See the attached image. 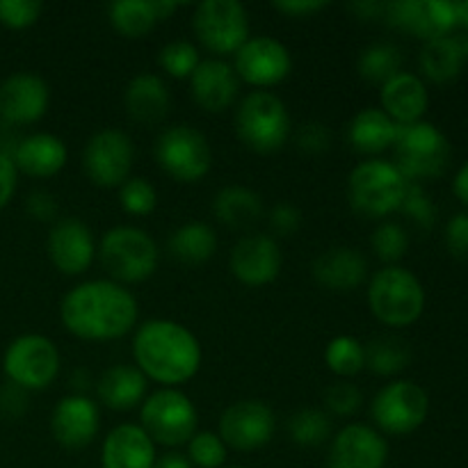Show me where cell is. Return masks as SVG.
Returning <instances> with one entry per match:
<instances>
[{
  "label": "cell",
  "mask_w": 468,
  "mask_h": 468,
  "mask_svg": "<svg viewBox=\"0 0 468 468\" xmlns=\"http://www.w3.org/2000/svg\"><path fill=\"white\" fill-rule=\"evenodd\" d=\"M135 368L163 388H178L201 368V343L186 324L167 318L142 323L133 336Z\"/></svg>",
  "instance_id": "cell-2"
},
{
  "label": "cell",
  "mask_w": 468,
  "mask_h": 468,
  "mask_svg": "<svg viewBox=\"0 0 468 468\" xmlns=\"http://www.w3.org/2000/svg\"><path fill=\"white\" fill-rule=\"evenodd\" d=\"M227 468H245V466H227Z\"/></svg>",
  "instance_id": "cell-57"
},
{
  "label": "cell",
  "mask_w": 468,
  "mask_h": 468,
  "mask_svg": "<svg viewBox=\"0 0 468 468\" xmlns=\"http://www.w3.org/2000/svg\"><path fill=\"white\" fill-rule=\"evenodd\" d=\"M402 62H405V58H402V50L396 44L378 41V44H370L361 50L356 69H359V76L364 80L382 87L384 82L402 73Z\"/></svg>",
  "instance_id": "cell-34"
},
{
  "label": "cell",
  "mask_w": 468,
  "mask_h": 468,
  "mask_svg": "<svg viewBox=\"0 0 468 468\" xmlns=\"http://www.w3.org/2000/svg\"><path fill=\"white\" fill-rule=\"evenodd\" d=\"M169 254L186 265H204L218 251L215 229L206 222H187L172 231L167 240Z\"/></svg>",
  "instance_id": "cell-32"
},
{
  "label": "cell",
  "mask_w": 468,
  "mask_h": 468,
  "mask_svg": "<svg viewBox=\"0 0 468 468\" xmlns=\"http://www.w3.org/2000/svg\"><path fill=\"white\" fill-rule=\"evenodd\" d=\"M277 430V416L263 400H238L219 419V437L227 448L240 452L268 446Z\"/></svg>",
  "instance_id": "cell-15"
},
{
  "label": "cell",
  "mask_w": 468,
  "mask_h": 468,
  "mask_svg": "<svg viewBox=\"0 0 468 468\" xmlns=\"http://www.w3.org/2000/svg\"><path fill=\"white\" fill-rule=\"evenodd\" d=\"M452 192H455V197L462 201V204L468 206V160L462 165V169L457 172L455 181H452Z\"/></svg>",
  "instance_id": "cell-54"
},
{
  "label": "cell",
  "mask_w": 468,
  "mask_h": 468,
  "mask_svg": "<svg viewBox=\"0 0 468 468\" xmlns=\"http://www.w3.org/2000/svg\"><path fill=\"white\" fill-rule=\"evenodd\" d=\"M96 245L94 233L80 222L78 218L55 219V224L48 231V240H46V251L55 268L67 277H78V274L87 272L96 259Z\"/></svg>",
  "instance_id": "cell-18"
},
{
  "label": "cell",
  "mask_w": 468,
  "mask_h": 468,
  "mask_svg": "<svg viewBox=\"0 0 468 468\" xmlns=\"http://www.w3.org/2000/svg\"><path fill=\"white\" fill-rule=\"evenodd\" d=\"M229 457L227 443L215 432H197L187 441V460L195 468H224Z\"/></svg>",
  "instance_id": "cell-41"
},
{
  "label": "cell",
  "mask_w": 468,
  "mask_h": 468,
  "mask_svg": "<svg viewBox=\"0 0 468 468\" xmlns=\"http://www.w3.org/2000/svg\"><path fill=\"white\" fill-rule=\"evenodd\" d=\"M123 105L133 122L142 123V126H155L167 117L172 96L160 76L137 73L123 91Z\"/></svg>",
  "instance_id": "cell-28"
},
{
  "label": "cell",
  "mask_w": 468,
  "mask_h": 468,
  "mask_svg": "<svg viewBox=\"0 0 468 468\" xmlns=\"http://www.w3.org/2000/svg\"><path fill=\"white\" fill-rule=\"evenodd\" d=\"M154 158L169 178L197 183L213 167V149L199 128L176 123L165 128L154 144Z\"/></svg>",
  "instance_id": "cell-9"
},
{
  "label": "cell",
  "mask_w": 468,
  "mask_h": 468,
  "mask_svg": "<svg viewBox=\"0 0 468 468\" xmlns=\"http://www.w3.org/2000/svg\"><path fill=\"white\" fill-rule=\"evenodd\" d=\"M398 135V123L379 108H366L352 117L347 140L361 155L378 158L382 151L391 149Z\"/></svg>",
  "instance_id": "cell-30"
},
{
  "label": "cell",
  "mask_w": 468,
  "mask_h": 468,
  "mask_svg": "<svg viewBox=\"0 0 468 468\" xmlns=\"http://www.w3.org/2000/svg\"><path fill=\"white\" fill-rule=\"evenodd\" d=\"M101 430L99 405L90 396H64L50 414V432L67 451H80L96 439Z\"/></svg>",
  "instance_id": "cell-21"
},
{
  "label": "cell",
  "mask_w": 468,
  "mask_h": 468,
  "mask_svg": "<svg viewBox=\"0 0 468 468\" xmlns=\"http://www.w3.org/2000/svg\"><path fill=\"white\" fill-rule=\"evenodd\" d=\"M71 387H73V393H76V396H87V391H90V387H91V375L87 373L85 368L73 370Z\"/></svg>",
  "instance_id": "cell-55"
},
{
  "label": "cell",
  "mask_w": 468,
  "mask_h": 468,
  "mask_svg": "<svg viewBox=\"0 0 468 468\" xmlns=\"http://www.w3.org/2000/svg\"><path fill=\"white\" fill-rule=\"evenodd\" d=\"M18 183V169L14 165L12 155L0 151V210L12 201L14 192H16Z\"/></svg>",
  "instance_id": "cell-50"
},
{
  "label": "cell",
  "mask_w": 468,
  "mask_h": 468,
  "mask_svg": "<svg viewBox=\"0 0 468 468\" xmlns=\"http://www.w3.org/2000/svg\"><path fill=\"white\" fill-rule=\"evenodd\" d=\"M154 468H195L187 460V455H181V452H167V455H160L155 460Z\"/></svg>",
  "instance_id": "cell-53"
},
{
  "label": "cell",
  "mask_w": 468,
  "mask_h": 468,
  "mask_svg": "<svg viewBox=\"0 0 468 468\" xmlns=\"http://www.w3.org/2000/svg\"><path fill=\"white\" fill-rule=\"evenodd\" d=\"M430 411V398L423 387L411 379H396L375 393L370 402L375 430L379 434L405 437L425 423Z\"/></svg>",
  "instance_id": "cell-10"
},
{
  "label": "cell",
  "mask_w": 468,
  "mask_h": 468,
  "mask_svg": "<svg viewBox=\"0 0 468 468\" xmlns=\"http://www.w3.org/2000/svg\"><path fill=\"white\" fill-rule=\"evenodd\" d=\"M282 247L268 233H251L233 245L229 256L231 274L250 288H261L272 283L282 272Z\"/></svg>",
  "instance_id": "cell-19"
},
{
  "label": "cell",
  "mask_w": 468,
  "mask_h": 468,
  "mask_svg": "<svg viewBox=\"0 0 468 468\" xmlns=\"http://www.w3.org/2000/svg\"><path fill=\"white\" fill-rule=\"evenodd\" d=\"M199 62L201 55L192 41H169L158 53V64L165 69V73H169L172 78H178V80H190V76L199 67Z\"/></svg>",
  "instance_id": "cell-38"
},
{
  "label": "cell",
  "mask_w": 468,
  "mask_h": 468,
  "mask_svg": "<svg viewBox=\"0 0 468 468\" xmlns=\"http://www.w3.org/2000/svg\"><path fill=\"white\" fill-rule=\"evenodd\" d=\"M410 361L411 352L407 343L398 341L393 336L375 338L373 343L366 346V368L373 370L375 375L391 378V375L402 373L410 366Z\"/></svg>",
  "instance_id": "cell-36"
},
{
  "label": "cell",
  "mask_w": 468,
  "mask_h": 468,
  "mask_svg": "<svg viewBox=\"0 0 468 468\" xmlns=\"http://www.w3.org/2000/svg\"><path fill=\"white\" fill-rule=\"evenodd\" d=\"M368 277V263L352 247H332L314 261V279L334 292L356 291Z\"/></svg>",
  "instance_id": "cell-26"
},
{
  "label": "cell",
  "mask_w": 468,
  "mask_h": 468,
  "mask_svg": "<svg viewBox=\"0 0 468 468\" xmlns=\"http://www.w3.org/2000/svg\"><path fill=\"white\" fill-rule=\"evenodd\" d=\"M324 364L336 378H356L366 368V346L355 336H334L324 347Z\"/></svg>",
  "instance_id": "cell-35"
},
{
  "label": "cell",
  "mask_w": 468,
  "mask_h": 468,
  "mask_svg": "<svg viewBox=\"0 0 468 468\" xmlns=\"http://www.w3.org/2000/svg\"><path fill=\"white\" fill-rule=\"evenodd\" d=\"M297 146L306 154H323L332 146V133L324 123L309 122L300 128L297 133Z\"/></svg>",
  "instance_id": "cell-45"
},
{
  "label": "cell",
  "mask_w": 468,
  "mask_h": 468,
  "mask_svg": "<svg viewBox=\"0 0 468 468\" xmlns=\"http://www.w3.org/2000/svg\"><path fill=\"white\" fill-rule=\"evenodd\" d=\"M240 91V78H238L233 64L224 62L222 58L201 59L199 67L190 76L192 101L206 112H224L233 105Z\"/></svg>",
  "instance_id": "cell-22"
},
{
  "label": "cell",
  "mask_w": 468,
  "mask_h": 468,
  "mask_svg": "<svg viewBox=\"0 0 468 468\" xmlns=\"http://www.w3.org/2000/svg\"><path fill=\"white\" fill-rule=\"evenodd\" d=\"M110 23L126 39H140L149 35L160 21L155 0H117L108 9Z\"/></svg>",
  "instance_id": "cell-33"
},
{
  "label": "cell",
  "mask_w": 468,
  "mask_h": 468,
  "mask_svg": "<svg viewBox=\"0 0 468 468\" xmlns=\"http://www.w3.org/2000/svg\"><path fill=\"white\" fill-rule=\"evenodd\" d=\"M270 227H272V231L277 236H292V233L300 231L302 213L292 204L283 201V204H277L270 210Z\"/></svg>",
  "instance_id": "cell-48"
},
{
  "label": "cell",
  "mask_w": 468,
  "mask_h": 468,
  "mask_svg": "<svg viewBox=\"0 0 468 468\" xmlns=\"http://www.w3.org/2000/svg\"><path fill=\"white\" fill-rule=\"evenodd\" d=\"M468 64V32L452 30L425 41L420 50V71L437 85L460 78Z\"/></svg>",
  "instance_id": "cell-24"
},
{
  "label": "cell",
  "mask_w": 468,
  "mask_h": 468,
  "mask_svg": "<svg viewBox=\"0 0 468 468\" xmlns=\"http://www.w3.org/2000/svg\"><path fill=\"white\" fill-rule=\"evenodd\" d=\"M135 146L119 128H103L87 140L82 149V172L96 187H122L131 178Z\"/></svg>",
  "instance_id": "cell-13"
},
{
  "label": "cell",
  "mask_w": 468,
  "mask_h": 468,
  "mask_svg": "<svg viewBox=\"0 0 468 468\" xmlns=\"http://www.w3.org/2000/svg\"><path fill=\"white\" fill-rule=\"evenodd\" d=\"M370 314L387 327H410L423 315L425 291L411 270L387 265L370 277Z\"/></svg>",
  "instance_id": "cell-5"
},
{
  "label": "cell",
  "mask_w": 468,
  "mask_h": 468,
  "mask_svg": "<svg viewBox=\"0 0 468 468\" xmlns=\"http://www.w3.org/2000/svg\"><path fill=\"white\" fill-rule=\"evenodd\" d=\"M387 439L370 425L350 423L329 441L327 468H387Z\"/></svg>",
  "instance_id": "cell-20"
},
{
  "label": "cell",
  "mask_w": 468,
  "mask_h": 468,
  "mask_svg": "<svg viewBox=\"0 0 468 468\" xmlns=\"http://www.w3.org/2000/svg\"><path fill=\"white\" fill-rule=\"evenodd\" d=\"M213 215L227 229L245 231L263 218V199L251 187L227 186L213 197Z\"/></svg>",
  "instance_id": "cell-31"
},
{
  "label": "cell",
  "mask_w": 468,
  "mask_h": 468,
  "mask_svg": "<svg viewBox=\"0 0 468 468\" xmlns=\"http://www.w3.org/2000/svg\"><path fill=\"white\" fill-rule=\"evenodd\" d=\"M192 30L218 58L236 55L250 39V14L240 0H204L192 14Z\"/></svg>",
  "instance_id": "cell-11"
},
{
  "label": "cell",
  "mask_w": 468,
  "mask_h": 468,
  "mask_svg": "<svg viewBox=\"0 0 468 468\" xmlns=\"http://www.w3.org/2000/svg\"><path fill=\"white\" fill-rule=\"evenodd\" d=\"M361 402H364V393L356 384L346 382H334L332 387L324 391V407L329 410V414L334 416H355L361 410Z\"/></svg>",
  "instance_id": "cell-44"
},
{
  "label": "cell",
  "mask_w": 468,
  "mask_h": 468,
  "mask_svg": "<svg viewBox=\"0 0 468 468\" xmlns=\"http://www.w3.org/2000/svg\"><path fill=\"white\" fill-rule=\"evenodd\" d=\"M26 208L37 222H55V218H58V201H55L50 192H32L26 201Z\"/></svg>",
  "instance_id": "cell-49"
},
{
  "label": "cell",
  "mask_w": 468,
  "mask_h": 468,
  "mask_svg": "<svg viewBox=\"0 0 468 468\" xmlns=\"http://www.w3.org/2000/svg\"><path fill=\"white\" fill-rule=\"evenodd\" d=\"M48 103L50 87L37 73L18 71L0 82V122L7 128L37 123L48 110Z\"/></svg>",
  "instance_id": "cell-17"
},
{
  "label": "cell",
  "mask_w": 468,
  "mask_h": 468,
  "mask_svg": "<svg viewBox=\"0 0 468 468\" xmlns=\"http://www.w3.org/2000/svg\"><path fill=\"white\" fill-rule=\"evenodd\" d=\"M292 131L286 103L272 91L256 90L242 99L236 112V133L247 149L277 154Z\"/></svg>",
  "instance_id": "cell-6"
},
{
  "label": "cell",
  "mask_w": 468,
  "mask_h": 468,
  "mask_svg": "<svg viewBox=\"0 0 468 468\" xmlns=\"http://www.w3.org/2000/svg\"><path fill=\"white\" fill-rule=\"evenodd\" d=\"M384 16L398 30L430 41L457 30V3L448 0H393L384 7Z\"/></svg>",
  "instance_id": "cell-16"
},
{
  "label": "cell",
  "mask_w": 468,
  "mask_h": 468,
  "mask_svg": "<svg viewBox=\"0 0 468 468\" xmlns=\"http://www.w3.org/2000/svg\"><path fill=\"white\" fill-rule=\"evenodd\" d=\"M158 452L140 423H122L112 428L101 448L103 468H154Z\"/></svg>",
  "instance_id": "cell-23"
},
{
  "label": "cell",
  "mask_w": 468,
  "mask_h": 468,
  "mask_svg": "<svg viewBox=\"0 0 468 468\" xmlns=\"http://www.w3.org/2000/svg\"><path fill=\"white\" fill-rule=\"evenodd\" d=\"M373 254L387 265H398V261L410 250V236L405 227L398 222H382L370 236Z\"/></svg>",
  "instance_id": "cell-40"
},
{
  "label": "cell",
  "mask_w": 468,
  "mask_h": 468,
  "mask_svg": "<svg viewBox=\"0 0 468 468\" xmlns=\"http://www.w3.org/2000/svg\"><path fill=\"white\" fill-rule=\"evenodd\" d=\"M101 265L110 279L122 286L142 283L158 270L160 251L149 231L140 227H112L103 233L96 250Z\"/></svg>",
  "instance_id": "cell-3"
},
{
  "label": "cell",
  "mask_w": 468,
  "mask_h": 468,
  "mask_svg": "<svg viewBox=\"0 0 468 468\" xmlns=\"http://www.w3.org/2000/svg\"><path fill=\"white\" fill-rule=\"evenodd\" d=\"M379 101H382V110L398 123V126H407V123L423 122V114L430 105L428 87L414 73H398L388 82H384L382 91H379Z\"/></svg>",
  "instance_id": "cell-27"
},
{
  "label": "cell",
  "mask_w": 468,
  "mask_h": 468,
  "mask_svg": "<svg viewBox=\"0 0 468 468\" xmlns=\"http://www.w3.org/2000/svg\"><path fill=\"white\" fill-rule=\"evenodd\" d=\"M384 7H387V5L373 3V0H361V3L352 5V12H355L359 18H366V21H368V18L382 16Z\"/></svg>",
  "instance_id": "cell-52"
},
{
  "label": "cell",
  "mask_w": 468,
  "mask_h": 468,
  "mask_svg": "<svg viewBox=\"0 0 468 468\" xmlns=\"http://www.w3.org/2000/svg\"><path fill=\"white\" fill-rule=\"evenodd\" d=\"M199 411L181 388H158L144 398L140 410V428L155 446H187L199 430Z\"/></svg>",
  "instance_id": "cell-8"
},
{
  "label": "cell",
  "mask_w": 468,
  "mask_h": 468,
  "mask_svg": "<svg viewBox=\"0 0 468 468\" xmlns=\"http://www.w3.org/2000/svg\"><path fill=\"white\" fill-rule=\"evenodd\" d=\"M457 21L468 32V0L466 3H457Z\"/></svg>",
  "instance_id": "cell-56"
},
{
  "label": "cell",
  "mask_w": 468,
  "mask_h": 468,
  "mask_svg": "<svg viewBox=\"0 0 468 468\" xmlns=\"http://www.w3.org/2000/svg\"><path fill=\"white\" fill-rule=\"evenodd\" d=\"M149 379L128 364H114L96 382V398L112 411H128L144 402Z\"/></svg>",
  "instance_id": "cell-29"
},
{
  "label": "cell",
  "mask_w": 468,
  "mask_h": 468,
  "mask_svg": "<svg viewBox=\"0 0 468 468\" xmlns=\"http://www.w3.org/2000/svg\"><path fill=\"white\" fill-rule=\"evenodd\" d=\"M69 149L53 133H32L18 140L12 160L18 172L35 178H50L67 165Z\"/></svg>",
  "instance_id": "cell-25"
},
{
  "label": "cell",
  "mask_w": 468,
  "mask_h": 468,
  "mask_svg": "<svg viewBox=\"0 0 468 468\" xmlns=\"http://www.w3.org/2000/svg\"><path fill=\"white\" fill-rule=\"evenodd\" d=\"M140 304L112 279H90L73 286L59 304V320L76 338L91 343L117 341L135 329Z\"/></svg>",
  "instance_id": "cell-1"
},
{
  "label": "cell",
  "mask_w": 468,
  "mask_h": 468,
  "mask_svg": "<svg viewBox=\"0 0 468 468\" xmlns=\"http://www.w3.org/2000/svg\"><path fill=\"white\" fill-rule=\"evenodd\" d=\"M44 5L39 0H0V23L9 30H26L39 21Z\"/></svg>",
  "instance_id": "cell-43"
},
{
  "label": "cell",
  "mask_w": 468,
  "mask_h": 468,
  "mask_svg": "<svg viewBox=\"0 0 468 468\" xmlns=\"http://www.w3.org/2000/svg\"><path fill=\"white\" fill-rule=\"evenodd\" d=\"M451 163V142L430 122L398 126L393 165L410 183L441 176Z\"/></svg>",
  "instance_id": "cell-7"
},
{
  "label": "cell",
  "mask_w": 468,
  "mask_h": 468,
  "mask_svg": "<svg viewBox=\"0 0 468 468\" xmlns=\"http://www.w3.org/2000/svg\"><path fill=\"white\" fill-rule=\"evenodd\" d=\"M446 247L455 259L468 261V213H457L448 219Z\"/></svg>",
  "instance_id": "cell-46"
},
{
  "label": "cell",
  "mask_w": 468,
  "mask_h": 468,
  "mask_svg": "<svg viewBox=\"0 0 468 468\" xmlns=\"http://www.w3.org/2000/svg\"><path fill=\"white\" fill-rule=\"evenodd\" d=\"M233 69L242 82L268 91L291 76L292 58L288 46L274 37H250L236 53Z\"/></svg>",
  "instance_id": "cell-14"
},
{
  "label": "cell",
  "mask_w": 468,
  "mask_h": 468,
  "mask_svg": "<svg viewBox=\"0 0 468 468\" xmlns=\"http://www.w3.org/2000/svg\"><path fill=\"white\" fill-rule=\"evenodd\" d=\"M400 213L407 215L420 231H430L437 224V206L420 183H407Z\"/></svg>",
  "instance_id": "cell-42"
},
{
  "label": "cell",
  "mask_w": 468,
  "mask_h": 468,
  "mask_svg": "<svg viewBox=\"0 0 468 468\" xmlns=\"http://www.w3.org/2000/svg\"><path fill=\"white\" fill-rule=\"evenodd\" d=\"M58 346L41 334H23L14 338L3 356V373L7 382L26 391H44L59 373Z\"/></svg>",
  "instance_id": "cell-12"
},
{
  "label": "cell",
  "mask_w": 468,
  "mask_h": 468,
  "mask_svg": "<svg viewBox=\"0 0 468 468\" xmlns=\"http://www.w3.org/2000/svg\"><path fill=\"white\" fill-rule=\"evenodd\" d=\"M407 178L388 160L368 158L356 165L347 178L352 210L366 219H384L400 210Z\"/></svg>",
  "instance_id": "cell-4"
},
{
  "label": "cell",
  "mask_w": 468,
  "mask_h": 468,
  "mask_svg": "<svg viewBox=\"0 0 468 468\" xmlns=\"http://www.w3.org/2000/svg\"><path fill=\"white\" fill-rule=\"evenodd\" d=\"M274 9L288 18H309L327 9V3H323V0H279V3H274Z\"/></svg>",
  "instance_id": "cell-51"
},
{
  "label": "cell",
  "mask_w": 468,
  "mask_h": 468,
  "mask_svg": "<svg viewBox=\"0 0 468 468\" xmlns=\"http://www.w3.org/2000/svg\"><path fill=\"white\" fill-rule=\"evenodd\" d=\"M27 393L26 388H21L18 384L5 382L0 387V414L9 420L21 419L27 411Z\"/></svg>",
  "instance_id": "cell-47"
},
{
  "label": "cell",
  "mask_w": 468,
  "mask_h": 468,
  "mask_svg": "<svg viewBox=\"0 0 468 468\" xmlns=\"http://www.w3.org/2000/svg\"><path fill=\"white\" fill-rule=\"evenodd\" d=\"M291 439L302 448H318L332 441V419L323 410H300L288 420Z\"/></svg>",
  "instance_id": "cell-37"
},
{
  "label": "cell",
  "mask_w": 468,
  "mask_h": 468,
  "mask_svg": "<svg viewBox=\"0 0 468 468\" xmlns=\"http://www.w3.org/2000/svg\"><path fill=\"white\" fill-rule=\"evenodd\" d=\"M119 206L133 218H146L158 206V190L149 178L131 176L119 187Z\"/></svg>",
  "instance_id": "cell-39"
}]
</instances>
